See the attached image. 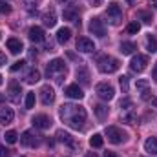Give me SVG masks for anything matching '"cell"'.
<instances>
[{
  "label": "cell",
  "mask_w": 157,
  "mask_h": 157,
  "mask_svg": "<svg viewBox=\"0 0 157 157\" xmlns=\"http://www.w3.org/2000/svg\"><path fill=\"white\" fill-rule=\"evenodd\" d=\"M121 119H122L124 122H130V124H133L135 119H137L133 102H132L130 99H124V101L121 102Z\"/></svg>",
  "instance_id": "cell-4"
},
{
  "label": "cell",
  "mask_w": 157,
  "mask_h": 157,
  "mask_svg": "<svg viewBox=\"0 0 157 157\" xmlns=\"http://www.w3.org/2000/svg\"><path fill=\"white\" fill-rule=\"evenodd\" d=\"M4 99H6V97H4V95L0 93V102H4Z\"/></svg>",
  "instance_id": "cell-50"
},
{
  "label": "cell",
  "mask_w": 157,
  "mask_h": 157,
  "mask_svg": "<svg viewBox=\"0 0 157 157\" xmlns=\"http://www.w3.org/2000/svg\"><path fill=\"white\" fill-rule=\"evenodd\" d=\"M20 144L22 146H26V148H37L40 144V137L37 133H33V132H24L22 135H20Z\"/></svg>",
  "instance_id": "cell-8"
},
{
  "label": "cell",
  "mask_w": 157,
  "mask_h": 157,
  "mask_svg": "<svg viewBox=\"0 0 157 157\" xmlns=\"http://www.w3.org/2000/svg\"><path fill=\"white\" fill-rule=\"evenodd\" d=\"M70 37H71V29L70 28H60L57 31V42H60V44H66L70 40Z\"/></svg>",
  "instance_id": "cell-24"
},
{
  "label": "cell",
  "mask_w": 157,
  "mask_h": 157,
  "mask_svg": "<svg viewBox=\"0 0 157 157\" xmlns=\"http://www.w3.org/2000/svg\"><path fill=\"white\" fill-rule=\"evenodd\" d=\"M146 66H148V57H146V55H135V57L132 59V62H130V68H132V71H135V73L144 71Z\"/></svg>",
  "instance_id": "cell-9"
},
{
  "label": "cell",
  "mask_w": 157,
  "mask_h": 157,
  "mask_svg": "<svg viewBox=\"0 0 157 157\" xmlns=\"http://www.w3.org/2000/svg\"><path fill=\"white\" fill-rule=\"evenodd\" d=\"M66 62L62 60V59H53L49 64H48V68H46V73H48V77L53 78L55 82H62V78L66 77Z\"/></svg>",
  "instance_id": "cell-2"
},
{
  "label": "cell",
  "mask_w": 157,
  "mask_h": 157,
  "mask_svg": "<svg viewBox=\"0 0 157 157\" xmlns=\"http://www.w3.org/2000/svg\"><path fill=\"white\" fill-rule=\"evenodd\" d=\"M122 55H132L135 51V44L133 42H121V49H119Z\"/></svg>",
  "instance_id": "cell-28"
},
{
  "label": "cell",
  "mask_w": 157,
  "mask_h": 157,
  "mask_svg": "<svg viewBox=\"0 0 157 157\" xmlns=\"http://www.w3.org/2000/svg\"><path fill=\"white\" fill-rule=\"evenodd\" d=\"M42 22H44V26L53 28V26L57 24V15H55V11H53V9H48V11L42 15Z\"/></svg>",
  "instance_id": "cell-19"
},
{
  "label": "cell",
  "mask_w": 157,
  "mask_h": 157,
  "mask_svg": "<svg viewBox=\"0 0 157 157\" xmlns=\"http://www.w3.org/2000/svg\"><path fill=\"white\" fill-rule=\"evenodd\" d=\"M6 62H7V59H6V55L0 51V66H6Z\"/></svg>",
  "instance_id": "cell-42"
},
{
  "label": "cell",
  "mask_w": 157,
  "mask_h": 157,
  "mask_svg": "<svg viewBox=\"0 0 157 157\" xmlns=\"http://www.w3.org/2000/svg\"><path fill=\"white\" fill-rule=\"evenodd\" d=\"M26 82H28V84H35V82H39L40 80V71L39 70H35V68H31V70H29V71H28V73H26Z\"/></svg>",
  "instance_id": "cell-25"
},
{
  "label": "cell",
  "mask_w": 157,
  "mask_h": 157,
  "mask_svg": "<svg viewBox=\"0 0 157 157\" xmlns=\"http://www.w3.org/2000/svg\"><path fill=\"white\" fill-rule=\"evenodd\" d=\"M137 88H139V90H146V88H148V80H144V78L137 80Z\"/></svg>",
  "instance_id": "cell-38"
},
{
  "label": "cell",
  "mask_w": 157,
  "mask_h": 157,
  "mask_svg": "<svg viewBox=\"0 0 157 157\" xmlns=\"http://www.w3.org/2000/svg\"><path fill=\"white\" fill-rule=\"evenodd\" d=\"M119 84H121V90H122V93H126L128 91V77H121L119 78Z\"/></svg>",
  "instance_id": "cell-35"
},
{
  "label": "cell",
  "mask_w": 157,
  "mask_h": 157,
  "mask_svg": "<svg viewBox=\"0 0 157 157\" xmlns=\"http://www.w3.org/2000/svg\"><path fill=\"white\" fill-rule=\"evenodd\" d=\"M4 139L9 143V144H15L17 141H18V135H17V132H13V130H9V132H6V135H4Z\"/></svg>",
  "instance_id": "cell-32"
},
{
  "label": "cell",
  "mask_w": 157,
  "mask_h": 157,
  "mask_svg": "<svg viewBox=\"0 0 157 157\" xmlns=\"http://www.w3.org/2000/svg\"><path fill=\"white\" fill-rule=\"evenodd\" d=\"M152 77H154V82H157V62L154 66V70H152Z\"/></svg>",
  "instance_id": "cell-43"
},
{
  "label": "cell",
  "mask_w": 157,
  "mask_h": 157,
  "mask_svg": "<svg viewBox=\"0 0 157 157\" xmlns=\"http://www.w3.org/2000/svg\"><path fill=\"white\" fill-rule=\"evenodd\" d=\"M93 112H95V115L99 121H106V117L110 115V108L106 106V104H97L95 108H93Z\"/></svg>",
  "instance_id": "cell-23"
},
{
  "label": "cell",
  "mask_w": 157,
  "mask_h": 157,
  "mask_svg": "<svg viewBox=\"0 0 157 157\" xmlns=\"http://www.w3.org/2000/svg\"><path fill=\"white\" fill-rule=\"evenodd\" d=\"M141 99H143V101H152V95H150V91H148V90H143V95H141Z\"/></svg>",
  "instance_id": "cell-39"
},
{
  "label": "cell",
  "mask_w": 157,
  "mask_h": 157,
  "mask_svg": "<svg viewBox=\"0 0 157 157\" xmlns=\"http://www.w3.org/2000/svg\"><path fill=\"white\" fill-rule=\"evenodd\" d=\"M102 143H104V139H102L101 133H95V135H91V139H90V144H91L93 148H101Z\"/></svg>",
  "instance_id": "cell-29"
},
{
  "label": "cell",
  "mask_w": 157,
  "mask_h": 157,
  "mask_svg": "<svg viewBox=\"0 0 157 157\" xmlns=\"http://www.w3.org/2000/svg\"><path fill=\"white\" fill-rule=\"evenodd\" d=\"M139 29H141V24H139L137 20H135V22H130V24H128V28H126V31H128V33H132V35H133V33H137Z\"/></svg>",
  "instance_id": "cell-33"
},
{
  "label": "cell",
  "mask_w": 157,
  "mask_h": 157,
  "mask_svg": "<svg viewBox=\"0 0 157 157\" xmlns=\"http://www.w3.org/2000/svg\"><path fill=\"white\" fill-rule=\"evenodd\" d=\"M146 49H148L150 53H157V39L152 33L146 35Z\"/></svg>",
  "instance_id": "cell-27"
},
{
  "label": "cell",
  "mask_w": 157,
  "mask_h": 157,
  "mask_svg": "<svg viewBox=\"0 0 157 157\" xmlns=\"http://www.w3.org/2000/svg\"><path fill=\"white\" fill-rule=\"evenodd\" d=\"M9 11H11V6H7L6 2L0 0V15H6V13H9Z\"/></svg>",
  "instance_id": "cell-37"
},
{
  "label": "cell",
  "mask_w": 157,
  "mask_h": 157,
  "mask_svg": "<svg viewBox=\"0 0 157 157\" xmlns=\"http://www.w3.org/2000/svg\"><path fill=\"white\" fill-rule=\"evenodd\" d=\"M148 4H150L152 7H155V9H157V0H148Z\"/></svg>",
  "instance_id": "cell-47"
},
{
  "label": "cell",
  "mask_w": 157,
  "mask_h": 157,
  "mask_svg": "<svg viewBox=\"0 0 157 157\" xmlns=\"http://www.w3.org/2000/svg\"><path fill=\"white\" fill-rule=\"evenodd\" d=\"M46 49L48 51H53V42H46Z\"/></svg>",
  "instance_id": "cell-46"
},
{
  "label": "cell",
  "mask_w": 157,
  "mask_h": 157,
  "mask_svg": "<svg viewBox=\"0 0 157 157\" xmlns=\"http://www.w3.org/2000/svg\"><path fill=\"white\" fill-rule=\"evenodd\" d=\"M128 2H130V4H133V0H128Z\"/></svg>",
  "instance_id": "cell-52"
},
{
  "label": "cell",
  "mask_w": 157,
  "mask_h": 157,
  "mask_svg": "<svg viewBox=\"0 0 157 157\" xmlns=\"http://www.w3.org/2000/svg\"><path fill=\"white\" fill-rule=\"evenodd\" d=\"M106 137H108V141H110L112 144H121V143H124V141L128 139V133L122 132L117 126H108V128H106Z\"/></svg>",
  "instance_id": "cell-5"
},
{
  "label": "cell",
  "mask_w": 157,
  "mask_h": 157,
  "mask_svg": "<svg viewBox=\"0 0 157 157\" xmlns=\"http://www.w3.org/2000/svg\"><path fill=\"white\" fill-rule=\"evenodd\" d=\"M28 37L31 42H44L46 40V33H44V29L39 28V26H33V28H29V31H28Z\"/></svg>",
  "instance_id": "cell-14"
},
{
  "label": "cell",
  "mask_w": 157,
  "mask_h": 157,
  "mask_svg": "<svg viewBox=\"0 0 157 157\" xmlns=\"http://www.w3.org/2000/svg\"><path fill=\"white\" fill-rule=\"evenodd\" d=\"M77 78L84 84V86H86V84H90V71H88L84 66H80V68L77 70Z\"/></svg>",
  "instance_id": "cell-26"
},
{
  "label": "cell",
  "mask_w": 157,
  "mask_h": 157,
  "mask_svg": "<svg viewBox=\"0 0 157 157\" xmlns=\"http://www.w3.org/2000/svg\"><path fill=\"white\" fill-rule=\"evenodd\" d=\"M88 29H90V33H93V35H97V37H104L106 35V28H104V24H102V20L101 18H91L90 20V26H88Z\"/></svg>",
  "instance_id": "cell-10"
},
{
  "label": "cell",
  "mask_w": 157,
  "mask_h": 157,
  "mask_svg": "<svg viewBox=\"0 0 157 157\" xmlns=\"http://www.w3.org/2000/svg\"><path fill=\"white\" fill-rule=\"evenodd\" d=\"M39 93H40V101H42V104H46V106L53 104V101H55V91H53V88H51L49 84L42 86Z\"/></svg>",
  "instance_id": "cell-11"
},
{
  "label": "cell",
  "mask_w": 157,
  "mask_h": 157,
  "mask_svg": "<svg viewBox=\"0 0 157 157\" xmlns=\"http://www.w3.org/2000/svg\"><path fill=\"white\" fill-rule=\"evenodd\" d=\"M152 106L157 110V99H152Z\"/></svg>",
  "instance_id": "cell-49"
},
{
  "label": "cell",
  "mask_w": 157,
  "mask_h": 157,
  "mask_svg": "<svg viewBox=\"0 0 157 157\" xmlns=\"http://www.w3.org/2000/svg\"><path fill=\"white\" fill-rule=\"evenodd\" d=\"M7 49H9L13 55H18V53L24 49V46H22V42L18 39H9L7 40Z\"/></svg>",
  "instance_id": "cell-22"
},
{
  "label": "cell",
  "mask_w": 157,
  "mask_h": 157,
  "mask_svg": "<svg viewBox=\"0 0 157 157\" xmlns=\"http://www.w3.org/2000/svg\"><path fill=\"white\" fill-rule=\"evenodd\" d=\"M106 18H108V20H110V24H113V26H117L119 22L122 20V9H121V6H119L117 2L108 4V9H106Z\"/></svg>",
  "instance_id": "cell-6"
},
{
  "label": "cell",
  "mask_w": 157,
  "mask_h": 157,
  "mask_svg": "<svg viewBox=\"0 0 157 157\" xmlns=\"http://www.w3.org/2000/svg\"><path fill=\"white\" fill-rule=\"evenodd\" d=\"M0 39H2V33H0Z\"/></svg>",
  "instance_id": "cell-53"
},
{
  "label": "cell",
  "mask_w": 157,
  "mask_h": 157,
  "mask_svg": "<svg viewBox=\"0 0 157 157\" xmlns=\"http://www.w3.org/2000/svg\"><path fill=\"white\" fill-rule=\"evenodd\" d=\"M13 119H15V113H13L11 108H2L0 110V124H9V122H13Z\"/></svg>",
  "instance_id": "cell-21"
},
{
  "label": "cell",
  "mask_w": 157,
  "mask_h": 157,
  "mask_svg": "<svg viewBox=\"0 0 157 157\" xmlns=\"http://www.w3.org/2000/svg\"><path fill=\"white\" fill-rule=\"evenodd\" d=\"M59 4H75L77 0H57Z\"/></svg>",
  "instance_id": "cell-44"
},
{
  "label": "cell",
  "mask_w": 157,
  "mask_h": 157,
  "mask_svg": "<svg viewBox=\"0 0 157 157\" xmlns=\"http://www.w3.org/2000/svg\"><path fill=\"white\" fill-rule=\"evenodd\" d=\"M64 93H66L70 99H77V101H80V99L84 97V91H82V88H80L78 84H70Z\"/></svg>",
  "instance_id": "cell-16"
},
{
  "label": "cell",
  "mask_w": 157,
  "mask_h": 157,
  "mask_svg": "<svg viewBox=\"0 0 157 157\" xmlns=\"http://www.w3.org/2000/svg\"><path fill=\"white\" fill-rule=\"evenodd\" d=\"M31 122H33V126L39 128V130H48V128L51 126V119L48 117V115H44V113L35 115V117L31 119Z\"/></svg>",
  "instance_id": "cell-15"
},
{
  "label": "cell",
  "mask_w": 157,
  "mask_h": 157,
  "mask_svg": "<svg viewBox=\"0 0 157 157\" xmlns=\"http://www.w3.org/2000/svg\"><path fill=\"white\" fill-rule=\"evenodd\" d=\"M104 157H119L115 152H104Z\"/></svg>",
  "instance_id": "cell-45"
},
{
  "label": "cell",
  "mask_w": 157,
  "mask_h": 157,
  "mask_svg": "<svg viewBox=\"0 0 157 157\" xmlns=\"http://www.w3.org/2000/svg\"><path fill=\"white\" fill-rule=\"evenodd\" d=\"M22 4H24V7H28V9H33V7H37V4H39V0H20Z\"/></svg>",
  "instance_id": "cell-36"
},
{
  "label": "cell",
  "mask_w": 157,
  "mask_h": 157,
  "mask_svg": "<svg viewBox=\"0 0 157 157\" xmlns=\"http://www.w3.org/2000/svg\"><path fill=\"white\" fill-rule=\"evenodd\" d=\"M90 2V6H93V7H99V6H102V0H88Z\"/></svg>",
  "instance_id": "cell-41"
},
{
  "label": "cell",
  "mask_w": 157,
  "mask_h": 157,
  "mask_svg": "<svg viewBox=\"0 0 157 157\" xmlns=\"http://www.w3.org/2000/svg\"><path fill=\"white\" fill-rule=\"evenodd\" d=\"M95 91H97V95H99L102 101H112L113 95H115L113 86L108 84V82H101V84H97V86H95Z\"/></svg>",
  "instance_id": "cell-7"
},
{
  "label": "cell",
  "mask_w": 157,
  "mask_h": 157,
  "mask_svg": "<svg viewBox=\"0 0 157 157\" xmlns=\"http://www.w3.org/2000/svg\"><path fill=\"white\" fill-rule=\"evenodd\" d=\"M24 66H26V62H24V60H18V62H15L9 70H11V73H17V71H18V70H22Z\"/></svg>",
  "instance_id": "cell-34"
},
{
  "label": "cell",
  "mask_w": 157,
  "mask_h": 157,
  "mask_svg": "<svg viewBox=\"0 0 157 157\" xmlns=\"http://www.w3.org/2000/svg\"><path fill=\"white\" fill-rule=\"evenodd\" d=\"M144 152L150 155H157V137H148L144 141Z\"/></svg>",
  "instance_id": "cell-20"
},
{
  "label": "cell",
  "mask_w": 157,
  "mask_h": 157,
  "mask_svg": "<svg viewBox=\"0 0 157 157\" xmlns=\"http://www.w3.org/2000/svg\"><path fill=\"white\" fill-rule=\"evenodd\" d=\"M77 49L80 53H91V51H95V44H93V40L86 39V37H78L77 39Z\"/></svg>",
  "instance_id": "cell-13"
},
{
  "label": "cell",
  "mask_w": 157,
  "mask_h": 157,
  "mask_svg": "<svg viewBox=\"0 0 157 157\" xmlns=\"http://www.w3.org/2000/svg\"><path fill=\"white\" fill-rule=\"evenodd\" d=\"M20 95H22V86L18 82H11L7 88V99L17 104V102H20Z\"/></svg>",
  "instance_id": "cell-12"
},
{
  "label": "cell",
  "mask_w": 157,
  "mask_h": 157,
  "mask_svg": "<svg viewBox=\"0 0 157 157\" xmlns=\"http://www.w3.org/2000/svg\"><path fill=\"white\" fill-rule=\"evenodd\" d=\"M2 82H4V80H2V75H0V84H2Z\"/></svg>",
  "instance_id": "cell-51"
},
{
  "label": "cell",
  "mask_w": 157,
  "mask_h": 157,
  "mask_svg": "<svg viewBox=\"0 0 157 157\" xmlns=\"http://www.w3.org/2000/svg\"><path fill=\"white\" fill-rule=\"evenodd\" d=\"M0 157H9V150L4 148V146H0Z\"/></svg>",
  "instance_id": "cell-40"
},
{
  "label": "cell",
  "mask_w": 157,
  "mask_h": 157,
  "mask_svg": "<svg viewBox=\"0 0 157 157\" xmlns=\"http://www.w3.org/2000/svg\"><path fill=\"white\" fill-rule=\"evenodd\" d=\"M86 157H97V154L95 152H90V154H86Z\"/></svg>",
  "instance_id": "cell-48"
},
{
  "label": "cell",
  "mask_w": 157,
  "mask_h": 157,
  "mask_svg": "<svg viewBox=\"0 0 157 157\" xmlns=\"http://www.w3.org/2000/svg\"><path fill=\"white\" fill-rule=\"evenodd\" d=\"M60 119L73 130H82L84 122H86V110L78 104H62L60 112H59Z\"/></svg>",
  "instance_id": "cell-1"
},
{
  "label": "cell",
  "mask_w": 157,
  "mask_h": 157,
  "mask_svg": "<svg viewBox=\"0 0 157 157\" xmlns=\"http://www.w3.org/2000/svg\"><path fill=\"white\" fill-rule=\"evenodd\" d=\"M62 17H64V20H71V22H75V24H80L77 7H68V9H64V11H62Z\"/></svg>",
  "instance_id": "cell-18"
},
{
  "label": "cell",
  "mask_w": 157,
  "mask_h": 157,
  "mask_svg": "<svg viewBox=\"0 0 157 157\" xmlns=\"http://www.w3.org/2000/svg\"><path fill=\"white\" fill-rule=\"evenodd\" d=\"M35 106V91H28L26 93V108L31 110Z\"/></svg>",
  "instance_id": "cell-31"
},
{
  "label": "cell",
  "mask_w": 157,
  "mask_h": 157,
  "mask_svg": "<svg viewBox=\"0 0 157 157\" xmlns=\"http://www.w3.org/2000/svg\"><path fill=\"white\" fill-rule=\"evenodd\" d=\"M137 17H139V18H143V22H144V24H152V20H154L152 13H148V11H137Z\"/></svg>",
  "instance_id": "cell-30"
},
{
  "label": "cell",
  "mask_w": 157,
  "mask_h": 157,
  "mask_svg": "<svg viewBox=\"0 0 157 157\" xmlns=\"http://www.w3.org/2000/svg\"><path fill=\"white\" fill-rule=\"evenodd\" d=\"M57 141H60L62 144H66V146H70V148H77L73 137H71L68 132H64V130H59V132H57Z\"/></svg>",
  "instance_id": "cell-17"
},
{
  "label": "cell",
  "mask_w": 157,
  "mask_h": 157,
  "mask_svg": "<svg viewBox=\"0 0 157 157\" xmlns=\"http://www.w3.org/2000/svg\"><path fill=\"white\" fill-rule=\"evenodd\" d=\"M97 68H99L101 73H115L119 68H121V62H119L115 57L101 55V57H97Z\"/></svg>",
  "instance_id": "cell-3"
}]
</instances>
